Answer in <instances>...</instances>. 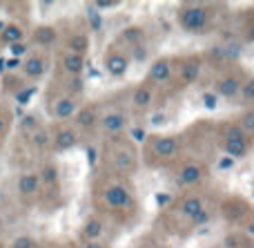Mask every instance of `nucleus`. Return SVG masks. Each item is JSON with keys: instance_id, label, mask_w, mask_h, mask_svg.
<instances>
[{"instance_id": "f257e3e1", "label": "nucleus", "mask_w": 254, "mask_h": 248, "mask_svg": "<svg viewBox=\"0 0 254 248\" xmlns=\"http://www.w3.org/2000/svg\"><path fill=\"white\" fill-rule=\"evenodd\" d=\"M207 20H210V11H207L205 7H201V4H188V7L181 9L179 13V22L181 27H183L185 31H201L203 27L207 25Z\"/></svg>"}, {"instance_id": "f03ea898", "label": "nucleus", "mask_w": 254, "mask_h": 248, "mask_svg": "<svg viewBox=\"0 0 254 248\" xmlns=\"http://www.w3.org/2000/svg\"><path fill=\"white\" fill-rule=\"evenodd\" d=\"M241 81L237 76H223V79L216 81V96H223V98H234L239 92H241Z\"/></svg>"}, {"instance_id": "7ed1b4c3", "label": "nucleus", "mask_w": 254, "mask_h": 248, "mask_svg": "<svg viewBox=\"0 0 254 248\" xmlns=\"http://www.w3.org/2000/svg\"><path fill=\"white\" fill-rule=\"evenodd\" d=\"M22 72H25V76H29V79H40V76L47 72V61H45L43 56H29L25 63H22Z\"/></svg>"}, {"instance_id": "20e7f679", "label": "nucleus", "mask_w": 254, "mask_h": 248, "mask_svg": "<svg viewBox=\"0 0 254 248\" xmlns=\"http://www.w3.org/2000/svg\"><path fill=\"white\" fill-rule=\"evenodd\" d=\"M101 125H103L105 132L121 134L125 130V125H127V119H125V114H121V112H110V114H105L101 119Z\"/></svg>"}, {"instance_id": "39448f33", "label": "nucleus", "mask_w": 254, "mask_h": 248, "mask_svg": "<svg viewBox=\"0 0 254 248\" xmlns=\"http://www.w3.org/2000/svg\"><path fill=\"white\" fill-rule=\"evenodd\" d=\"M105 201L112 208H125V206L129 204V192H127V188H123V186H112V188H107V192H105Z\"/></svg>"}, {"instance_id": "423d86ee", "label": "nucleus", "mask_w": 254, "mask_h": 248, "mask_svg": "<svg viewBox=\"0 0 254 248\" xmlns=\"http://www.w3.org/2000/svg\"><path fill=\"white\" fill-rule=\"evenodd\" d=\"M172 74V63L170 58H158V61L152 63V67H149V79L156 81V83H163V81H167Z\"/></svg>"}, {"instance_id": "0eeeda50", "label": "nucleus", "mask_w": 254, "mask_h": 248, "mask_svg": "<svg viewBox=\"0 0 254 248\" xmlns=\"http://www.w3.org/2000/svg\"><path fill=\"white\" fill-rule=\"evenodd\" d=\"M52 114L56 116V119H61V121L71 119V116L76 114V103H74V98H69V96L58 98V101L54 103V107H52Z\"/></svg>"}, {"instance_id": "6e6552de", "label": "nucleus", "mask_w": 254, "mask_h": 248, "mask_svg": "<svg viewBox=\"0 0 254 248\" xmlns=\"http://www.w3.org/2000/svg\"><path fill=\"white\" fill-rule=\"evenodd\" d=\"M154 150H156L158 157H163V159H170V157L176 155V150H179V143H176L174 137H156V141H154Z\"/></svg>"}, {"instance_id": "1a4fd4ad", "label": "nucleus", "mask_w": 254, "mask_h": 248, "mask_svg": "<svg viewBox=\"0 0 254 248\" xmlns=\"http://www.w3.org/2000/svg\"><path fill=\"white\" fill-rule=\"evenodd\" d=\"M105 67L112 76H125L127 67H129V61H127L123 54H110L105 61Z\"/></svg>"}, {"instance_id": "9d476101", "label": "nucleus", "mask_w": 254, "mask_h": 248, "mask_svg": "<svg viewBox=\"0 0 254 248\" xmlns=\"http://www.w3.org/2000/svg\"><path fill=\"white\" fill-rule=\"evenodd\" d=\"M63 67H65L67 74L71 76H80V72L85 70V56H80V54H65V58H63Z\"/></svg>"}, {"instance_id": "9b49d317", "label": "nucleus", "mask_w": 254, "mask_h": 248, "mask_svg": "<svg viewBox=\"0 0 254 248\" xmlns=\"http://www.w3.org/2000/svg\"><path fill=\"white\" fill-rule=\"evenodd\" d=\"M76 143H78V137H76V132H71V130H61V132L56 134V139H54V146H56L58 152L71 150Z\"/></svg>"}, {"instance_id": "f8f14e48", "label": "nucleus", "mask_w": 254, "mask_h": 248, "mask_svg": "<svg viewBox=\"0 0 254 248\" xmlns=\"http://www.w3.org/2000/svg\"><path fill=\"white\" fill-rule=\"evenodd\" d=\"M96 121H98V114H96V110L94 107H80L78 112H76V125L78 128H83V130H89V128H94L96 125Z\"/></svg>"}, {"instance_id": "ddd939ff", "label": "nucleus", "mask_w": 254, "mask_h": 248, "mask_svg": "<svg viewBox=\"0 0 254 248\" xmlns=\"http://www.w3.org/2000/svg\"><path fill=\"white\" fill-rule=\"evenodd\" d=\"M38 186H40V179L36 177V174H22V177L18 179V192H20L22 197L36 195Z\"/></svg>"}, {"instance_id": "4468645a", "label": "nucleus", "mask_w": 254, "mask_h": 248, "mask_svg": "<svg viewBox=\"0 0 254 248\" xmlns=\"http://www.w3.org/2000/svg\"><path fill=\"white\" fill-rule=\"evenodd\" d=\"M223 150L228 152L232 159H243L248 155V143L239 141V139H225L223 141Z\"/></svg>"}, {"instance_id": "2eb2a0df", "label": "nucleus", "mask_w": 254, "mask_h": 248, "mask_svg": "<svg viewBox=\"0 0 254 248\" xmlns=\"http://www.w3.org/2000/svg\"><path fill=\"white\" fill-rule=\"evenodd\" d=\"M201 177H203L201 165H196V164H188L183 170H181L179 181L183 183V186H192V183H196Z\"/></svg>"}, {"instance_id": "dca6fc26", "label": "nucleus", "mask_w": 254, "mask_h": 248, "mask_svg": "<svg viewBox=\"0 0 254 248\" xmlns=\"http://www.w3.org/2000/svg\"><path fill=\"white\" fill-rule=\"evenodd\" d=\"M22 36H25V31H22L20 25H4V29L0 31V38H2V43H7V45L22 43Z\"/></svg>"}, {"instance_id": "f3484780", "label": "nucleus", "mask_w": 254, "mask_h": 248, "mask_svg": "<svg viewBox=\"0 0 254 248\" xmlns=\"http://www.w3.org/2000/svg\"><path fill=\"white\" fill-rule=\"evenodd\" d=\"M203 208H205V206H203V201L198 199V197H188V199L181 204V213H183V217H188V219H192L194 215H198Z\"/></svg>"}, {"instance_id": "a211bd4d", "label": "nucleus", "mask_w": 254, "mask_h": 248, "mask_svg": "<svg viewBox=\"0 0 254 248\" xmlns=\"http://www.w3.org/2000/svg\"><path fill=\"white\" fill-rule=\"evenodd\" d=\"M34 40L38 45H52L54 40H56V31L49 25H40V27H36V31H34Z\"/></svg>"}, {"instance_id": "6ab92c4d", "label": "nucleus", "mask_w": 254, "mask_h": 248, "mask_svg": "<svg viewBox=\"0 0 254 248\" xmlns=\"http://www.w3.org/2000/svg\"><path fill=\"white\" fill-rule=\"evenodd\" d=\"M154 101V94L149 87H138L134 92V105L138 107V110H145V107H149Z\"/></svg>"}, {"instance_id": "aec40b11", "label": "nucleus", "mask_w": 254, "mask_h": 248, "mask_svg": "<svg viewBox=\"0 0 254 248\" xmlns=\"http://www.w3.org/2000/svg\"><path fill=\"white\" fill-rule=\"evenodd\" d=\"M87 47H89V38L85 34H74L69 38V49H71V54H80L83 56L85 52H87Z\"/></svg>"}, {"instance_id": "412c9836", "label": "nucleus", "mask_w": 254, "mask_h": 248, "mask_svg": "<svg viewBox=\"0 0 254 248\" xmlns=\"http://www.w3.org/2000/svg\"><path fill=\"white\" fill-rule=\"evenodd\" d=\"M85 237L92 242H98V237L103 235V224L98 222V219H89L87 224H85Z\"/></svg>"}, {"instance_id": "4be33fe9", "label": "nucleus", "mask_w": 254, "mask_h": 248, "mask_svg": "<svg viewBox=\"0 0 254 248\" xmlns=\"http://www.w3.org/2000/svg\"><path fill=\"white\" fill-rule=\"evenodd\" d=\"M31 141H34V146L36 148H47V143H49V134H47V130H43V128H38L34 132V137H31Z\"/></svg>"}, {"instance_id": "5701e85b", "label": "nucleus", "mask_w": 254, "mask_h": 248, "mask_svg": "<svg viewBox=\"0 0 254 248\" xmlns=\"http://www.w3.org/2000/svg\"><path fill=\"white\" fill-rule=\"evenodd\" d=\"M40 179L45 183H56L58 181V168L56 165H45L43 172H40Z\"/></svg>"}, {"instance_id": "b1692460", "label": "nucleus", "mask_w": 254, "mask_h": 248, "mask_svg": "<svg viewBox=\"0 0 254 248\" xmlns=\"http://www.w3.org/2000/svg\"><path fill=\"white\" fill-rule=\"evenodd\" d=\"M36 94V87L31 85V87H22L20 92H16V103L18 105H27V103L31 101V96Z\"/></svg>"}, {"instance_id": "393cba45", "label": "nucleus", "mask_w": 254, "mask_h": 248, "mask_svg": "<svg viewBox=\"0 0 254 248\" xmlns=\"http://www.w3.org/2000/svg\"><path fill=\"white\" fill-rule=\"evenodd\" d=\"M239 128H241L243 132H254V110H248L246 114H243L241 125H239Z\"/></svg>"}, {"instance_id": "a878e982", "label": "nucleus", "mask_w": 254, "mask_h": 248, "mask_svg": "<svg viewBox=\"0 0 254 248\" xmlns=\"http://www.w3.org/2000/svg\"><path fill=\"white\" fill-rule=\"evenodd\" d=\"M20 130L22 132H31V130H38V119H36L34 114H29V116H25V119L20 121Z\"/></svg>"}, {"instance_id": "bb28decb", "label": "nucleus", "mask_w": 254, "mask_h": 248, "mask_svg": "<svg viewBox=\"0 0 254 248\" xmlns=\"http://www.w3.org/2000/svg\"><path fill=\"white\" fill-rule=\"evenodd\" d=\"M125 38L129 40V43H140V40H143V31H140L138 27H129V29H125Z\"/></svg>"}, {"instance_id": "cd10ccee", "label": "nucleus", "mask_w": 254, "mask_h": 248, "mask_svg": "<svg viewBox=\"0 0 254 248\" xmlns=\"http://www.w3.org/2000/svg\"><path fill=\"white\" fill-rule=\"evenodd\" d=\"M196 74H198V65H196V63H190V65H185V70H183V79L188 81V83H192V81L196 79Z\"/></svg>"}, {"instance_id": "c85d7f7f", "label": "nucleus", "mask_w": 254, "mask_h": 248, "mask_svg": "<svg viewBox=\"0 0 254 248\" xmlns=\"http://www.w3.org/2000/svg\"><path fill=\"white\" fill-rule=\"evenodd\" d=\"M27 45L25 43H16V45H9V54H11L13 58H20V56H25L27 54Z\"/></svg>"}, {"instance_id": "c756f323", "label": "nucleus", "mask_w": 254, "mask_h": 248, "mask_svg": "<svg viewBox=\"0 0 254 248\" xmlns=\"http://www.w3.org/2000/svg\"><path fill=\"white\" fill-rule=\"evenodd\" d=\"M241 92H243V98H246V101H254V79H250L248 83L241 85Z\"/></svg>"}, {"instance_id": "7c9ffc66", "label": "nucleus", "mask_w": 254, "mask_h": 248, "mask_svg": "<svg viewBox=\"0 0 254 248\" xmlns=\"http://www.w3.org/2000/svg\"><path fill=\"white\" fill-rule=\"evenodd\" d=\"M11 248H36V242L31 237H18V240H13Z\"/></svg>"}, {"instance_id": "2f4dec72", "label": "nucleus", "mask_w": 254, "mask_h": 248, "mask_svg": "<svg viewBox=\"0 0 254 248\" xmlns=\"http://www.w3.org/2000/svg\"><path fill=\"white\" fill-rule=\"evenodd\" d=\"M190 222H192L194 226H201V224H207V222H210V213H207V210L203 208L201 213H198V215H194V217L190 219Z\"/></svg>"}, {"instance_id": "473e14b6", "label": "nucleus", "mask_w": 254, "mask_h": 248, "mask_svg": "<svg viewBox=\"0 0 254 248\" xmlns=\"http://www.w3.org/2000/svg\"><path fill=\"white\" fill-rule=\"evenodd\" d=\"M225 139H239V141H246L243 130L239 128V125H230V128H228V137H225Z\"/></svg>"}, {"instance_id": "72a5a7b5", "label": "nucleus", "mask_w": 254, "mask_h": 248, "mask_svg": "<svg viewBox=\"0 0 254 248\" xmlns=\"http://www.w3.org/2000/svg\"><path fill=\"white\" fill-rule=\"evenodd\" d=\"M203 103H205L210 110H214V107H216V96H214V94H203Z\"/></svg>"}, {"instance_id": "f704fd0d", "label": "nucleus", "mask_w": 254, "mask_h": 248, "mask_svg": "<svg viewBox=\"0 0 254 248\" xmlns=\"http://www.w3.org/2000/svg\"><path fill=\"white\" fill-rule=\"evenodd\" d=\"M71 92H83V79L80 76H74V81H71Z\"/></svg>"}, {"instance_id": "c9c22d12", "label": "nucleus", "mask_w": 254, "mask_h": 248, "mask_svg": "<svg viewBox=\"0 0 254 248\" xmlns=\"http://www.w3.org/2000/svg\"><path fill=\"white\" fill-rule=\"evenodd\" d=\"M89 20H92V27H94V29H98V27H101V13L89 11Z\"/></svg>"}, {"instance_id": "e433bc0d", "label": "nucleus", "mask_w": 254, "mask_h": 248, "mask_svg": "<svg viewBox=\"0 0 254 248\" xmlns=\"http://www.w3.org/2000/svg\"><path fill=\"white\" fill-rule=\"evenodd\" d=\"M4 65H7L4 70H16V67H20L22 63H20V58H9V61L4 63Z\"/></svg>"}, {"instance_id": "4c0bfd02", "label": "nucleus", "mask_w": 254, "mask_h": 248, "mask_svg": "<svg viewBox=\"0 0 254 248\" xmlns=\"http://www.w3.org/2000/svg\"><path fill=\"white\" fill-rule=\"evenodd\" d=\"M94 7H96L98 11H101V9H114V7H116V2H96Z\"/></svg>"}, {"instance_id": "58836bf2", "label": "nucleus", "mask_w": 254, "mask_h": 248, "mask_svg": "<svg viewBox=\"0 0 254 248\" xmlns=\"http://www.w3.org/2000/svg\"><path fill=\"white\" fill-rule=\"evenodd\" d=\"M85 248H105V246L101 242H89V244H85Z\"/></svg>"}, {"instance_id": "ea45409f", "label": "nucleus", "mask_w": 254, "mask_h": 248, "mask_svg": "<svg viewBox=\"0 0 254 248\" xmlns=\"http://www.w3.org/2000/svg\"><path fill=\"white\" fill-rule=\"evenodd\" d=\"M2 130H4V119L0 116V132H2Z\"/></svg>"}, {"instance_id": "a19ab883", "label": "nucleus", "mask_w": 254, "mask_h": 248, "mask_svg": "<svg viewBox=\"0 0 254 248\" xmlns=\"http://www.w3.org/2000/svg\"><path fill=\"white\" fill-rule=\"evenodd\" d=\"M248 233H252V235H254V224H250V226H248Z\"/></svg>"}, {"instance_id": "79ce46f5", "label": "nucleus", "mask_w": 254, "mask_h": 248, "mask_svg": "<svg viewBox=\"0 0 254 248\" xmlns=\"http://www.w3.org/2000/svg\"><path fill=\"white\" fill-rule=\"evenodd\" d=\"M250 38L254 40V27H252V31H250Z\"/></svg>"}, {"instance_id": "37998d69", "label": "nucleus", "mask_w": 254, "mask_h": 248, "mask_svg": "<svg viewBox=\"0 0 254 248\" xmlns=\"http://www.w3.org/2000/svg\"><path fill=\"white\" fill-rule=\"evenodd\" d=\"M252 195H254V192H252Z\"/></svg>"}]
</instances>
